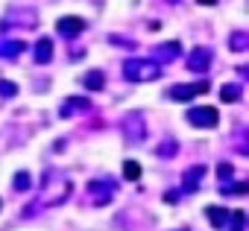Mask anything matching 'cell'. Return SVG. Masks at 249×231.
<instances>
[{"label":"cell","instance_id":"obj_1","mask_svg":"<svg viewBox=\"0 0 249 231\" xmlns=\"http://www.w3.org/2000/svg\"><path fill=\"white\" fill-rule=\"evenodd\" d=\"M126 76L138 79V82H147V79L161 76V67L156 62H126Z\"/></svg>","mask_w":249,"mask_h":231},{"label":"cell","instance_id":"obj_2","mask_svg":"<svg viewBox=\"0 0 249 231\" xmlns=\"http://www.w3.org/2000/svg\"><path fill=\"white\" fill-rule=\"evenodd\" d=\"M188 120L191 126H205V129H214L217 126V108H191L188 111Z\"/></svg>","mask_w":249,"mask_h":231},{"label":"cell","instance_id":"obj_3","mask_svg":"<svg viewBox=\"0 0 249 231\" xmlns=\"http://www.w3.org/2000/svg\"><path fill=\"white\" fill-rule=\"evenodd\" d=\"M205 91H208V82H194V85H176V88H170L167 97H170V99L188 102V99H194L196 94H205Z\"/></svg>","mask_w":249,"mask_h":231},{"label":"cell","instance_id":"obj_4","mask_svg":"<svg viewBox=\"0 0 249 231\" xmlns=\"http://www.w3.org/2000/svg\"><path fill=\"white\" fill-rule=\"evenodd\" d=\"M82 30H85V21H79V18H62L59 21V33L65 38H76Z\"/></svg>","mask_w":249,"mask_h":231},{"label":"cell","instance_id":"obj_5","mask_svg":"<svg viewBox=\"0 0 249 231\" xmlns=\"http://www.w3.org/2000/svg\"><path fill=\"white\" fill-rule=\"evenodd\" d=\"M229 216H231V211H223V208H208V219H211V225H217V228H223V225L229 222Z\"/></svg>","mask_w":249,"mask_h":231},{"label":"cell","instance_id":"obj_6","mask_svg":"<svg viewBox=\"0 0 249 231\" xmlns=\"http://www.w3.org/2000/svg\"><path fill=\"white\" fill-rule=\"evenodd\" d=\"M205 176V167H194L191 173H185V190L188 193H194V187H196V182Z\"/></svg>","mask_w":249,"mask_h":231},{"label":"cell","instance_id":"obj_7","mask_svg":"<svg viewBox=\"0 0 249 231\" xmlns=\"http://www.w3.org/2000/svg\"><path fill=\"white\" fill-rule=\"evenodd\" d=\"M36 59H38V62H50V41H47V38H41V44H38V50H36Z\"/></svg>","mask_w":249,"mask_h":231},{"label":"cell","instance_id":"obj_8","mask_svg":"<svg viewBox=\"0 0 249 231\" xmlns=\"http://www.w3.org/2000/svg\"><path fill=\"white\" fill-rule=\"evenodd\" d=\"M123 176H126V179H138L141 176V167L135 161H126V164H123Z\"/></svg>","mask_w":249,"mask_h":231},{"label":"cell","instance_id":"obj_9","mask_svg":"<svg viewBox=\"0 0 249 231\" xmlns=\"http://www.w3.org/2000/svg\"><path fill=\"white\" fill-rule=\"evenodd\" d=\"M237 94H240V85H223V99L234 102V99H237Z\"/></svg>","mask_w":249,"mask_h":231},{"label":"cell","instance_id":"obj_10","mask_svg":"<svg viewBox=\"0 0 249 231\" xmlns=\"http://www.w3.org/2000/svg\"><path fill=\"white\" fill-rule=\"evenodd\" d=\"M85 88H91V91H97V88H103V76H100V73L94 70V73H91V76L85 79Z\"/></svg>","mask_w":249,"mask_h":231},{"label":"cell","instance_id":"obj_11","mask_svg":"<svg viewBox=\"0 0 249 231\" xmlns=\"http://www.w3.org/2000/svg\"><path fill=\"white\" fill-rule=\"evenodd\" d=\"M199 65H202V67L208 65V53H202V50L194 53V59H191V67H199Z\"/></svg>","mask_w":249,"mask_h":231},{"label":"cell","instance_id":"obj_12","mask_svg":"<svg viewBox=\"0 0 249 231\" xmlns=\"http://www.w3.org/2000/svg\"><path fill=\"white\" fill-rule=\"evenodd\" d=\"M0 94H6V97H15V94H18V88H15V85H9V82H0Z\"/></svg>","mask_w":249,"mask_h":231},{"label":"cell","instance_id":"obj_13","mask_svg":"<svg viewBox=\"0 0 249 231\" xmlns=\"http://www.w3.org/2000/svg\"><path fill=\"white\" fill-rule=\"evenodd\" d=\"M15 184H18L21 190H27V187H30V176H27V173H18V179H15Z\"/></svg>","mask_w":249,"mask_h":231},{"label":"cell","instance_id":"obj_14","mask_svg":"<svg viewBox=\"0 0 249 231\" xmlns=\"http://www.w3.org/2000/svg\"><path fill=\"white\" fill-rule=\"evenodd\" d=\"M199 3H205V6H211V3H214V0H199Z\"/></svg>","mask_w":249,"mask_h":231}]
</instances>
